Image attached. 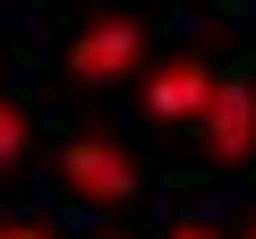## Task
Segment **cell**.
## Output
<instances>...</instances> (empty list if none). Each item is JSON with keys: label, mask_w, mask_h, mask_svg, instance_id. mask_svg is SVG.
<instances>
[{"label": "cell", "mask_w": 256, "mask_h": 239, "mask_svg": "<svg viewBox=\"0 0 256 239\" xmlns=\"http://www.w3.org/2000/svg\"><path fill=\"white\" fill-rule=\"evenodd\" d=\"M146 52H154V26H146L137 9H94V18L68 34L60 77H68L77 94H111V86H128V77H146Z\"/></svg>", "instance_id": "cell-1"}, {"label": "cell", "mask_w": 256, "mask_h": 239, "mask_svg": "<svg viewBox=\"0 0 256 239\" xmlns=\"http://www.w3.org/2000/svg\"><path fill=\"white\" fill-rule=\"evenodd\" d=\"M52 180H60L77 205H137L146 162L128 154V137H111V128H77V137L52 154Z\"/></svg>", "instance_id": "cell-2"}, {"label": "cell", "mask_w": 256, "mask_h": 239, "mask_svg": "<svg viewBox=\"0 0 256 239\" xmlns=\"http://www.w3.org/2000/svg\"><path fill=\"white\" fill-rule=\"evenodd\" d=\"M196 162L214 180H239L256 162V68H222L214 102L196 111Z\"/></svg>", "instance_id": "cell-3"}, {"label": "cell", "mask_w": 256, "mask_h": 239, "mask_svg": "<svg viewBox=\"0 0 256 239\" xmlns=\"http://www.w3.org/2000/svg\"><path fill=\"white\" fill-rule=\"evenodd\" d=\"M214 77H222V52L214 43H180L171 60H146V111L154 120H196L214 102Z\"/></svg>", "instance_id": "cell-4"}, {"label": "cell", "mask_w": 256, "mask_h": 239, "mask_svg": "<svg viewBox=\"0 0 256 239\" xmlns=\"http://www.w3.org/2000/svg\"><path fill=\"white\" fill-rule=\"evenodd\" d=\"M26 162H34V120H26L18 94H0V188H9Z\"/></svg>", "instance_id": "cell-5"}, {"label": "cell", "mask_w": 256, "mask_h": 239, "mask_svg": "<svg viewBox=\"0 0 256 239\" xmlns=\"http://www.w3.org/2000/svg\"><path fill=\"white\" fill-rule=\"evenodd\" d=\"M162 239H230V230H222V222H205V214H171V222H162Z\"/></svg>", "instance_id": "cell-6"}, {"label": "cell", "mask_w": 256, "mask_h": 239, "mask_svg": "<svg viewBox=\"0 0 256 239\" xmlns=\"http://www.w3.org/2000/svg\"><path fill=\"white\" fill-rule=\"evenodd\" d=\"M0 239H52V222H0Z\"/></svg>", "instance_id": "cell-7"}, {"label": "cell", "mask_w": 256, "mask_h": 239, "mask_svg": "<svg viewBox=\"0 0 256 239\" xmlns=\"http://www.w3.org/2000/svg\"><path fill=\"white\" fill-rule=\"evenodd\" d=\"M230 239H256V214H239V230H230Z\"/></svg>", "instance_id": "cell-8"}, {"label": "cell", "mask_w": 256, "mask_h": 239, "mask_svg": "<svg viewBox=\"0 0 256 239\" xmlns=\"http://www.w3.org/2000/svg\"><path fill=\"white\" fill-rule=\"evenodd\" d=\"M94 239H137V230H94Z\"/></svg>", "instance_id": "cell-9"}]
</instances>
